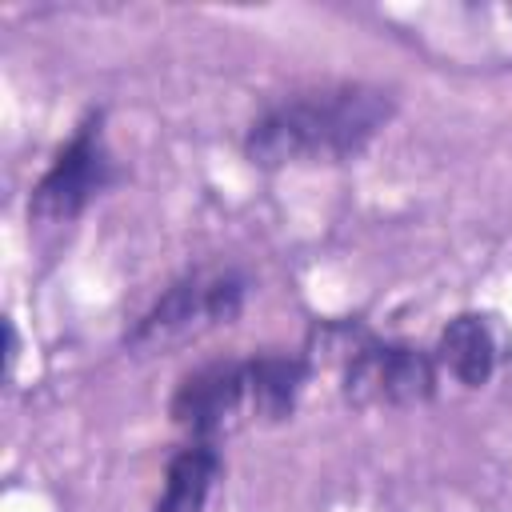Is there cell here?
Segmentation results:
<instances>
[{"label": "cell", "instance_id": "8992f818", "mask_svg": "<svg viewBox=\"0 0 512 512\" xmlns=\"http://www.w3.org/2000/svg\"><path fill=\"white\" fill-rule=\"evenodd\" d=\"M440 364L468 388L488 384L496 368V340H492L488 320L476 312L448 320V328L440 332Z\"/></svg>", "mask_w": 512, "mask_h": 512}, {"label": "cell", "instance_id": "6da1fadb", "mask_svg": "<svg viewBox=\"0 0 512 512\" xmlns=\"http://www.w3.org/2000/svg\"><path fill=\"white\" fill-rule=\"evenodd\" d=\"M392 96L372 84H332L272 104L244 140L260 168L340 164L356 156L392 116Z\"/></svg>", "mask_w": 512, "mask_h": 512}, {"label": "cell", "instance_id": "5b68a950", "mask_svg": "<svg viewBox=\"0 0 512 512\" xmlns=\"http://www.w3.org/2000/svg\"><path fill=\"white\" fill-rule=\"evenodd\" d=\"M436 392L432 356L412 344L368 336L344 360V400L356 408H408Z\"/></svg>", "mask_w": 512, "mask_h": 512}, {"label": "cell", "instance_id": "52a82bcc", "mask_svg": "<svg viewBox=\"0 0 512 512\" xmlns=\"http://www.w3.org/2000/svg\"><path fill=\"white\" fill-rule=\"evenodd\" d=\"M220 476V452L212 444H188L168 460L164 472V496L156 500V512H200L212 484Z\"/></svg>", "mask_w": 512, "mask_h": 512}, {"label": "cell", "instance_id": "7a4b0ae2", "mask_svg": "<svg viewBox=\"0 0 512 512\" xmlns=\"http://www.w3.org/2000/svg\"><path fill=\"white\" fill-rule=\"evenodd\" d=\"M312 364L304 356L216 360L188 372L172 396V420L196 440L212 444L244 424H276L296 408Z\"/></svg>", "mask_w": 512, "mask_h": 512}, {"label": "cell", "instance_id": "277c9868", "mask_svg": "<svg viewBox=\"0 0 512 512\" xmlns=\"http://www.w3.org/2000/svg\"><path fill=\"white\" fill-rule=\"evenodd\" d=\"M112 156L100 136V116H88L76 136L60 148L52 168L40 176L28 200V220L36 224H68L76 220L92 196H100L112 184Z\"/></svg>", "mask_w": 512, "mask_h": 512}, {"label": "cell", "instance_id": "3957f363", "mask_svg": "<svg viewBox=\"0 0 512 512\" xmlns=\"http://www.w3.org/2000/svg\"><path fill=\"white\" fill-rule=\"evenodd\" d=\"M244 308V276L232 268H208L176 280L128 332V348L136 356L180 348L208 328L232 324Z\"/></svg>", "mask_w": 512, "mask_h": 512}]
</instances>
